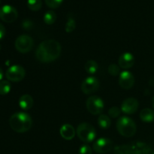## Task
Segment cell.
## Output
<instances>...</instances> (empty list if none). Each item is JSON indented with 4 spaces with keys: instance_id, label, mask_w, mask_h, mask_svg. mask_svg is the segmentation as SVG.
Segmentation results:
<instances>
[{
    "instance_id": "obj_1",
    "label": "cell",
    "mask_w": 154,
    "mask_h": 154,
    "mask_svg": "<svg viewBox=\"0 0 154 154\" xmlns=\"http://www.w3.org/2000/svg\"><path fill=\"white\" fill-rule=\"evenodd\" d=\"M61 54V45L57 41L50 39L42 42L38 46L35 57L43 63H51L59 58Z\"/></svg>"
},
{
    "instance_id": "obj_2",
    "label": "cell",
    "mask_w": 154,
    "mask_h": 154,
    "mask_svg": "<svg viewBox=\"0 0 154 154\" xmlns=\"http://www.w3.org/2000/svg\"><path fill=\"white\" fill-rule=\"evenodd\" d=\"M9 125L14 132L23 133L28 132L31 129L32 126V120L27 113H14L10 117Z\"/></svg>"
},
{
    "instance_id": "obj_3",
    "label": "cell",
    "mask_w": 154,
    "mask_h": 154,
    "mask_svg": "<svg viewBox=\"0 0 154 154\" xmlns=\"http://www.w3.org/2000/svg\"><path fill=\"white\" fill-rule=\"evenodd\" d=\"M117 132L123 137L130 138L135 135L137 131V126L133 120L128 117H121L116 124Z\"/></svg>"
},
{
    "instance_id": "obj_4",
    "label": "cell",
    "mask_w": 154,
    "mask_h": 154,
    "mask_svg": "<svg viewBox=\"0 0 154 154\" xmlns=\"http://www.w3.org/2000/svg\"><path fill=\"white\" fill-rule=\"evenodd\" d=\"M76 133L79 139L86 144L92 142L96 137V129L93 125L88 123H82L79 124L77 128Z\"/></svg>"
},
{
    "instance_id": "obj_5",
    "label": "cell",
    "mask_w": 154,
    "mask_h": 154,
    "mask_svg": "<svg viewBox=\"0 0 154 154\" xmlns=\"http://www.w3.org/2000/svg\"><path fill=\"white\" fill-rule=\"evenodd\" d=\"M14 46L18 52L21 54H26L34 47V41L29 35H21L17 38Z\"/></svg>"
},
{
    "instance_id": "obj_6",
    "label": "cell",
    "mask_w": 154,
    "mask_h": 154,
    "mask_svg": "<svg viewBox=\"0 0 154 154\" xmlns=\"http://www.w3.org/2000/svg\"><path fill=\"white\" fill-rule=\"evenodd\" d=\"M87 109L93 115L102 114L104 109V102L100 97L97 96H91L87 99L86 102Z\"/></svg>"
},
{
    "instance_id": "obj_7",
    "label": "cell",
    "mask_w": 154,
    "mask_h": 154,
    "mask_svg": "<svg viewBox=\"0 0 154 154\" xmlns=\"http://www.w3.org/2000/svg\"><path fill=\"white\" fill-rule=\"evenodd\" d=\"M25 69L20 65H13L9 67L5 72L6 78L12 82L21 81L25 78Z\"/></svg>"
},
{
    "instance_id": "obj_8",
    "label": "cell",
    "mask_w": 154,
    "mask_h": 154,
    "mask_svg": "<svg viewBox=\"0 0 154 154\" xmlns=\"http://www.w3.org/2000/svg\"><path fill=\"white\" fill-rule=\"evenodd\" d=\"M17 9L10 5H5L0 7V19L5 23H13L17 19Z\"/></svg>"
},
{
    "instance_id": "obj_9",
    "label": "cell",
    "mask_w": 154,
    "mask_h": 154,
    "mask_svg": "<svg viewBox=\"0 0 154 154\" xmlns=\"http://www.w3.org/2000/svg\"><path fill=\"white\" fill-rule=\"evenodd\" d=\"M99 80L93 76L87 77L81 84V90L86 95H90L97 91L99 88Z\"/></svg>"
},
{
    "instance_id": "obj_10",
    "label": "cell",
    "mask_w": 154,
    "mask_h": 154,
    "mask_svg": "<svg viewBox=\"0 0 154 154\" xmlns=\"http://www.w3.org/2000/svg\"><path fill=\"white\" fill-rule=\"evenodd\" d=\"M113 142L108 138H100L96 140L93 144V149L96 153L104 154L111 151L113 148Z\"/></svg>"
},
{
    "instance_id": "obj_11",
    "label": "cell",
    "mask_w": 154,
    "mask_h": 154,
    "mask_svg": "<svg viewBox=\"0 0 154 154\" xmlns=\"http://www.w3.org/2000/svg\"><path fill=\"white\" fill-rule=\"evenodd\" d=\"M135 84L134 75L129 71H123L120 74L119 78V85L124 90H129Z\"/></svg>"
},
{
    "instance_id": "obj_12",
    "label": "cell",
    "mask_w": 154,
    "mask_h": 154,
    "mask_svg": "<svg viewBox=\"0 0 154 154\" xmlns=\"http://www.w3.org/2000/svg\"><path fill=\"white\" fill-rule=\"evenodd\" d=\"M139 103L135 98L125 99L121 105V111L126 114H134L138 109Z\"/></svg>"
},
{
    "instance_id": "obj_13",
    "label": "cell",
    "mask_w": 154,
    "mask_h": 154,
    "mask_svg": "<svg viewBox=\"0 0 154 154\" xmlns=\"http://www.w3.org/2000/svg\"><path fill=\"white\" fill-rule=\"evenodd\" d=\"M134 64H135V57L131 53H123L119 57L118 66L121 69H130L134 66Z\"/></svg>"
},
{
    "instance_id": "obj_14",
    "label": "cell",
    "mask_w": 154,
    "mask_h": 154,
    "mask_svg": "<svg viewBox=\"0 0 154 154\" xmlns=\"http://www.w3.org/2000/svg\"><path fill=\"white\" fill-rule=\"evenodd\" d=\"M60 133L62 138L64 139L72 140L75 138L76 131L72 125L64 124L60 127Z\"/></svg>"
},
{
    "instance_id": "obj_15",
    "label": "cell",
    "mask_w": 154,
    "mask_h": 154,
    "mask_svg": "<svg viewBox=\"0 0 154 154\" xmlns=\"http://www.w3.org/2000/svg\"><path fill=\"white\" fill-rule=\"evenodd\" d=\"M33 103H34V101H33L32 97L29 94L23 95L19 99V106L25 111L29 110L30 108H32Z\"/></svg>"
},
{
    "instance_id": "obj_16",
    "label": "cell",
    "mask_w": 154,
    "mask_h": 154,
    "mask_svg": "<svg viewBox=\"0 0 154 154\" xmlns=\"http://www.w3.org/2000/svg\"><path fill=\"white\" fill-rule=\"evenodd\" d=\"M140 118L145 123H151L154 121V111L150 108H144L140 112Z\"/></svg>"
},
{
    "instance_id": "obj_17",
    "label": "cell",
    "mask_w": 154,
    "mask_h": 154,
    "mask_svg": "<svg viewBox=\"0 0 154 154\" xmlns=\"http://www.w3.org/2000/svg\"><path fill=\"white\" fill-rule=\"evenodd\" d=\"M98 124L102 129H108L111 125V120L109 116L106 114H100L98 118Z\"/></svg>"
},
{
    "instance_id": "obj_18",
    "label": "cell",
    "mask_w": 154,
    "mask_h": 154,
    "mask_svg": "<svg viewBox=\"0 0 154 154\" xmlns=\"http://www.w3.org/2000/svg\"><path fill=\"white\" fill-rule=\"evenodd\" d=\"M84 69H85L86 72L87 73L90 74V75H93V74L96 73V72L98 71L99 66H98V63L95 60H90L85 63Z\"/></svg>"
},
{
    "instance_id": "obj_19",
    "label": "cell",
    "mask_w": 154,
    "mask_h": 154,
    "mask_svg": "<svg viewBox=\"0 0 154 154\" xmlns=\"http://www.w3.org/2000/svg\"><path fill=\"white\" fill-rule=\"evenodd\" d=\"M56 20H57V14L54 11H48L44 15V21L48 25L54 24Z\"/></svg>"
},
{
    "instance_id": "obj_20",
    "label": "cell",
    "mask_w": 154,
    "mask_h": 154,
    "mask_svg": "<svg viewBox=\"0 0 154 154\" xmlns=\"http://www.w3.org/2000/svg\"><path fill=\"white\" fill-rule=\"evenodd\" d=\"M27 6L32 11H38L42 7V0H27Z\"/></svg>"
},
{
    "instance_id": "obj_21",
    "label": "cell",
    "mask_w": 154,
    "mask_h": 154,
    "mask_svg": "<svg viewBox=\"0 0 154 154\" xmlns=\"http://www.w3.org/2000/svg\"><path fill=\"white\" fill-rule=\"evenodd\" d=\"M76 28V22H75V19L73 17L69 16L68 17V20L66 23V27H65V30L66 32L70 33L72 32Z\"/></svg>"
},
{
    "instance_id": "obj_22",
    "label": "cell",
    "mask_w": 154,
    "mask_h": 154,
    "mask_svg": "<svg viewBox=\"0 0 154 154\" xmlns=\"http://www.w3.org/2000/svg\"><path fill=\"white\" fill-rule=\"evenodd\" d=\"M11 86L9 81H0V95L5 96L10 92Z\"/></svg>"
},
{
    "instance_id": "obj_23",
    "label": "cell",
    "mask_w": 154,
    "mask_h": 154,
    "mask_svg": "<svg viewBox=\"0 0 154 154\" xmlns=\"http://www.w3.org/2000/svg\"><path fill=\"white\" fill-rule=\"evenodd\" d=\"M108 73L111 76H117L120 74V68L117 64H111L108 68Z\"/></svg>"
},
{
    "instance_id": "obj_24",
    "label": "cell",
    "mask_w": 154,
    "mask_h": 154,
    "mask_svg": "<svg viewBox=\"0 0 154 154\" xmlns=\"http://www.w3.org/2000/svg\"><path fill=\"white\" fill-rule=\"evenodd\" d=\"M45 3L50 8L55 9L60 7L63 0H45Z\"/></svg>"
},
{
    "instance_id": "obj_25",
    "label": "cell",
    "mask_w": 154,
    "mask_h": 154,
    "mask_svg": "<svg viewBox=\"0 0 154 154\" xmlns=\"http://www.w3.org/2000/svg\"><path fill=\"white\" fill-rule=\"evenodd\" d=\"M121 110L117 106L111 107L109 110H108V116L111 118H117L120 116Z\"/></svg>"
},
{
    "instance_id": "obj_26",
    "label": "cell",
    "mask_w": 154,
    "mask_h": 154,
    "mask_svg": "<svg viewBox=\"0 0 154 154\" xmlns=\"http://www.w3.org/2000/svg\"><path fill=\"white\" fill-rule=\"evenodd\" d=\"M79 154H92V148L88 144H84L80 147Z\"/></svg>"
},
{
    "instance_id": "obj_27",
    "label": "cell",
    "mask_w": 154,
    "mask_h": 154,
    "mask_svg": "<svg viewBox=\"0 0 154 154\" xmlns=\"http://www.w3.org/2000/svg\"><path fill=\"white\" fill-rule=\"evenodd\" d=\"M22 27L25 30H30L33 27V23L30 20H24L22 22Z\"/></svg>"
},
{
    "instance_id": "obj_28",
    "label": "cell",
    "mask_w": 154,
    "mask_h": 154,
    "mask_svg": "<svg viewBox=\"0 0 154 154\" xmlns=\"http://www.w3.org/2000/svg\"><path fill=\"white\" fill-rule=\"evenodd\" d=\"M5 28L0 23V40H2L5 37Z\"/></svg>"
},
{
    "instance_id": "obj_29",
    "label": "cell",
    "mask_w": 154,
    "mask_h": 154,
    "mask_svg": "<svg viewBox=\"0 0 154 154\" xmlns=\"http://www.w3.org/2000/svg\"><path fill=\"white\" fill-rule=\"evenodd\" d=\"M3 75H4V74H3V71H2V69L1 68H0V81H1L2 80V78H3Z\"/></svg>"
},
{
    "instance_id": "obj_30",
    "label": "cell",
    "mask_w": 154,
    "mask_h": 154,
    "mask_svg": "<svg viewBox=\"0 0 154 154\" xmlns=\"http://www.w3.org/2000/svg\"><path fill=\"white\" fill-rule=\"evenodd\" d=\"M152 105H153V108H154V96H153V99H152Z\"/></svg>"
},
{
    "instance_id": "obj_31",
    "label": "cell",
    "mask_w": 154,
    "mask_h": 154,
    "mask_svg": "<svg viewBox=\"0 0 154 154\" xmlns=\"http://www.w3.org/2000/svg\"><path fill=\"white\" fill-rule=\"evenodd\" d=\"M1 48H2V46H1V44H0V50H1Z\"/></svg>"
},
{
    "instance_id": "obj_32",
    "label": "cell",
    "mask_w": 154,
    "mask_h": 154,
    "mask_svg": "<svg viewBox=\"0 0 154 154\" xmlns=\"http://www.w3.org/2000/svg\"><path fill=\"white\" fill-rule=\"evenodd\" d=\"M0 4H1V0H0Z\"/></svg>"
}]
</instances>
